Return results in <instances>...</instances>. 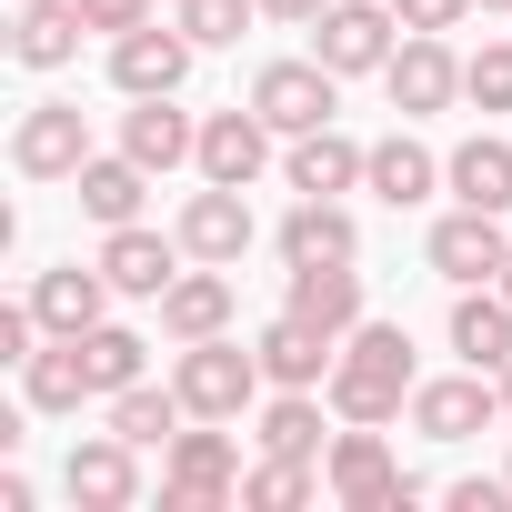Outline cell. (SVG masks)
<instances>
[{"label": "cell", "instance_id": "7a4b0ae2", "mask_svg": "<svg viewBox=\"0 0 512 512\" xmlns=\"http://www.w3.org/2000/svg\"><path fill=\"white\" fill-rule=\"evenodd\" d=\"M262 352L251 342H231V332H211V342H181V362H171V392L191 402V422H241L251 402H262Z\"/></svg>", "mask_w": 512, "mask_h": 512}, {"label": "cell", "instance_id": "ffe728a7", "mask_svg": "<svg viewBox=\"0 0 512 512\" xmlns=\"http://www.w3.org/2000/svg\"><path fill=\"white\" fill-rule=\"evenodd\" d=\"M81 0H11V61L21 71H61V61H81Z\"/></svg>", "mask_w": 512, "mask_h": 512}, {"label": "cell", "instance_id": "603a6c76", "mask_svg": "<svg viewBox=\"0 0 512 512\" xmlns=\"http://www.w3.org/2000/svg\"><path fill=\"white\" fill-rule=\"evenodd\" d=\"M452 352H462L472 372H502V362H512V292H502V282H472V292L452 302Z\"/></svg>", "mask_w": 512, "mask_h": 512}, {"label": "cell", "instance_id": "74e56055", "mask_svg": "<svg viewBox=\"0 0 512 512\" xmlns=\"http://www.w3.org/2000/svg\"><path fill=\"white\" fill-rule=\"evenodd\" d=\"M332 0H262V21H322Z\"/></svg>", "mask_w": 512, "mask_h": 512}, {"label": "cell", "instance_id": "f35d334b", "mask_svg": "<svg viewBox=\"0 0 512 512\" xmlns=\"http://www.w3.org/2000/svg\"><path fill=\"white\" fill-rule=\"evenodd\" d=\"M492 382H502V422H512V362H502V372H492Z\"/></svg>", "mask_w": 512, "mask_h": 512}, {"label": "cell", "instance_id": "30bf717a", "mask_svg": "<svg viewBox=\"0 0 512 512\" xmlns=\"http://www.w3.org/2000/svg\"><path fill=\"white\" fill-rule=\"evenodd\" d=\"M422 262L452 282V292H472V282H502V262H512V241H502V211H442L432 221V241H422Z\"/></svg>", "mask_w": 512, "mask_h": 512}, {"label": "cell", "instance_id": "4fadbf2b", "mask_svg": "<svg viewBox=\"0 0 512 512\" xmlns=\"http://www.w3.org/2000/svg\"><path fill=\"white\" fill-rule=\"evenodd\" d=\"M181 231H151V221H121L111 241H101V272H111V292L121 302H161L171 282H181Z\"/></svg>", "mask_w": 512, "mask_h": 512}, {"label": "cell", "instance_id": "4316f807", "mask_svg": "<svg viewBox=\"0 0 512 512\" xmlns=\"http://www.w3.org/2000/svg\"><path fill=\"white\" fill-rule=\"evenodd\" d=\"M71 191H81V211H91V221H101V231H121V221H141V201H151V171H141V161H131V151H111V161H101V151H91V161H81V181H71Z\"/></svg>", "mask_w": 512, "mask_h": 512}, {"label": "cell", "instance_id": "ba28073f", "mask_svg": "<svg viewBox=\"0 0 512 512\" xmlns=\"http://www.w3.org/2000/svg\"><path fill=\"white\" fill-rule=\"evenodd\" d=\"M382 91H392L402 121L452 111V101H462V61H452V41H442V31H402V51L382 61Z\"/></svg>", "mask_w": 512, "mask_h": 512}, {"label": "cell", "instance_id": "e0dca14e", "mask_svg": "<svg viewBox=\"0 0 512 512\" xmlns=\"http://www.w3.org/2000/svg\"><path fill=\"white\" fill-rule=\"evenodd\" d=\"M171 231H181L191 262H221V272H231L241 251H251V201H241L231 181H201V191L181 201V221H171Z\"/></svg>", "mask_w": 512, "mask_h": 512}, {"label": "cell", "instance_id": "484cf974", "mask_svg": "<svg viewBox=\"0 0 512 512\" xmlns=\"http://www.w3.org/2000/svg\"><path fill=\"white\" fill-rule=\"evenodd\" d=\"M282 262H362V221L342 211V201H292V221H282Z\"/></svg>", "mask_w": 512, "mask_h": 512}, {"label": "cell", "instance_id": "8d00e7d4", "mask_svg": "<svg viewBox=\"0 0 512 512\" xmlns=\"http://www.w3.org/2000/svg\"><path fill=\"white\" fill-rule=\"evenodd\" d=\"M442 502H452V512H502V502H512V472H502V482H452Z\"/></svg>", "mask_w": 512, "mask_h": 512}, {"label": "cell", "instance_id": "f546056e", "mask_svg": "<svg viewBox=\"0 0 512 512\" xmlns=\"http://www.w3.org/2000/svg\"><path fill=\"white\" fill-rule=\"evenodd\" d=\"M322 482H332L322 462H282V452H262V472H241V512H302Z\"/></svg>", "mask_w": 512, "mask_h": 512}, {"label": "cell", "instance_id": "8fae6325", "mask_svg": "<svg viewBox=\"0 0 512 512\" xmlns=\"http://www.w3.org/2000/svg\"><path fill=\"white\" fill-rule=\"evenodd\" d=\"M502 422V382L492 372H452V382H412V432L422 442H472V432H492Z\"/></svg>", "mask_w": 512, "mask_h": 512}, {"label": "cell", "instance_id": "44dd1931", "mask_svg": "<svg viewBox=\"0 0 512 512\" xmlns=\"http://www.w3.org/2000/svg\"><path fill=\"white\" fill-rule=\"evenodd\" d=\"M151 312H161L171 342H211V332H231V272H221V262H191Z\"/></svg>", "mask_w": 512, "mask_h": 512}, {"label": "cell", "instance_id": "52a82bcc", "mask_svg": "<svg viewBox=\"0 0 512 512\" xmlns=\"http://www.w3.org/2000/svg\"><path fill=\"white\" fill-rule=\"evenodd\" d=\"M191 31L181 21H141V31H111V91L121 101H151V91H181L191 81Z\"/></svg>", "mask_w": 512, "mask_h": 512}, {"label": "cell", "instance_id": "83f0119b", "mask_svg": "<svg viewBox=\"0 0 512 512\" xmlns=\"http://www.w3.org/2000/svg\"><path fill=\"white\" fill-rule=\"evenodd\" d=\"M442 191H452V201H472V211H512V141L472 131V141L442 161Z\"/></svg>", "mask_w": 512, "mask_h": 512}, {"label": "cell", "instance_id": "5bb4252c", "mask_svg": "<svg viewBox=\"0 0 512 512\" xmlns=\"http://www.w3.org/2000/svg\"><path fill=\"white\" fill-rule=\"evenodd\" d=\"M272 141H282V131H272L262 111H251V101H231V111H211V121H201V161H191V171H201V181L251 191V181L272 171Z\"/></svg>", "mask_w": 512, "mask_h": 512}, {"label": "cell", "instance_id": "ab89813d", "mask_svg": "<svg viewBox=\"0 0 512 512\" xmlns=\"http://www.w3.org/2000/svg\"><path fill=\"white\" fill-rule=\"evenodd\" d=\"M472 11H512V0H472Z\"/></svg>", "mask_w": 512, "mask_h": 512}, {"label": "cell", "instance_id": "6da1fadb", "mask_svg": "<svg viewBox=\"0 0 512 512\" xmlns=\"http://www.w3.org/2000/svg\"><path fill=\"white\" fill-rule=\"evenodd\" d=\"M322 392H332V422H402L412 412V332L402 322H362Z\"/></svg>", "mask_w": 512, "mask_h": 512}, {"label": "cell", "instance_id": "9c48e42d", "mask_svg": "<svg viewBox=\"0 0 512 512\" xmlns=\"http://www.w3.org/2000/svg\"><path fill=\"white\" fill-rule=\"evenodd\" d=\"M81 161H91L81 101H31L21 131H11V171H21V181H81Z\"/></svg>", "mask_w": 512, "mask_h": 512}, {"label": "cell", "instance_id": "8992f818", "mask_svg": "<svg viewBox=\"0 0 512 512\" xmlns=\"http://www.w3.org/2000/svg\"><path fill=\"white\" fill-rule=\"evenodd\" d=\"M392 51H402V11H392V0H332V11L312 21V61H332L342 81L382 71Z\"/></svg>", "mask_w": 512, "mask_h": 512}, {"label": "cell", "instance_id": "d590c367", "mask_svg": "<svg viewBox=\"0 0 512 512\" xmlns=\"http://www.w3.org/2000/svg\"><path fill=\"white\" fill-rule=\"evenodd\" d=\"M151 11H161V0H81V21H91V31H141Z\"/></svg>", "mask_w": 512, "mask_h": 512}, {"label": "cell", "instance_id": "5b68a950", "mask_svg": "<svg viewBox=\"0 0 512 512\" xmlns=\"http://www.w3.org/2000/svg\"><path fill=\"white\" fill-rule=\"evenodd\" d=\"M251 111H262L282 141H302V131H322L342 111V71L332 61H262L251 71Z\"/></svg>", "mask_w": 512, "mask_h": 512}, {"label": "cell", "instance_id": "1f68e13d", "mask_svg": "<svg viewBox=\"0 0 512 512\" xmlns=\"http://www.w3.org/2000/svg\"><path fill=\"white\" fill-rule=\"evenodd\" d=\"M181 422H191V402H181V392H151V382L111 392V432H121V442H141V452H151V442H171Z\"/></svg>", "mask_w": 512, "mask_h": 512}, {"label": "cell", "instance_id": "3957f363", "mask_svg": "<svg viewBox=\"0 0 512 512\" xmlns=\"http://www.w3.org/2000/svg\"><path fill=\"white\" fill-rule=\"evenodd\" d=\"M322 472H332V502L342 512H412L422 502V482L382 452V422H342L332 452H322Z\"/></svg>", "mask_w": 512, "mask_h": 512}, {"label": "cell", "instance_id": "2e32d148", "mask_svg": "<svg viewBox=\"0 0 512 512\" xmlns=\"http://www.w3.org/2000/svg\"><path fill=\"white\" fill-rule=\"evenodd\" d=\"M121 151L161 181V171H181V161H201V121L181 111V91H151V101H131L121 111Z\"/></svg>", "mask_w": 512, "mask_h": 512}, {"label": "cell", "instance_id": "7402d4cb", "mask_svg": "<svg viewBox=\"0 0 512 512\" xmlns=\"http://www.w3.org/2000/svg\"><path fill=\"white\" fill-rule=\"evenodd\" d=\"M111 302H121V292H111V272H101V262H91V272H81V262H61V272H41V282H31L41 332H91Z\"/></svg>", "mask_w": 512, "mask_h": 512}, {"label": "cell", "instance_id": "836d02e7", "mask_svg": "<svg viewBox=\"0 0 512 512\" xmlns=\"http://www.w3.org/2000/svg\"><path fill=\"white\" fill-rule=\"evenodd\" d=\"M462 101H482V111H512V41H482V51L462 61Z\"/></svg>", "mask_w": 512, "mask_h": 512}, {"label": "cell", "instance_id": "4dcf8cb0", "mask_svg": "<svg viewBox=\"0 0 512 512\" xmlns=\"http://www.w3.org/2000/svg\"><path fill=\"white\" fill-rule=\"evenodd\" d=\"M81 362H91V392L111 402V392H131V382H141L151 342H141V332H121V322H91V332H81Z\"/></svg>", "mask_w": 512, "mask_h": 512}, {"label": "cell", "instance_id": "d6986e66", "mask_svg": "<svg viewBox=\"0 0 512 512\" xmlns=\"http://www.w3.org/2000/svg\"><path fill=\"white\" fill-rule=\"evenodd\" d=\"M282 312H302V322H322L332 342H352V332H362V272H352V262H292Z\"/></svg>", "mask_w": 512, "mask_h": 512}, {"label": "cell", "instance_id": "e575fe53", "mask_svg": "<svg viewBox=\"0 0 512 512\" xmlns=\"http://www.w3.org/2000/svg\"><path fill=\"white\" fill-rule=\"evenodd\" d=\"M392 11H402V31H462L472 0H392Z\"/></svg>", "mask_w": 512, "mask_h": 512}, {"label": "cell", "instance_id": "60d3db41", "mask_svg": "<svg viewBox=\"0 0 512 512\" xmlns=\"http://www.w3.org/2000/svg\"><path fill=\"white\" fill-rule=\"evenodd\" d=\"M502 292H512V262H502Z\"/></svg>", "mask_w": 512, "mask_h": 512}, {"label": "cell", "instance_id": "f1b7e54d", "mask_svg": "<svg viewBox=\"0 0 512 512\" xmlns=\"http://www.w3.org/2000/svg\"><path fill=\"white\" fill-rule=\"evenodd\" d=\"M262 452H282V462H322L332 452V432H322V392H272L262 402V432H251Z\"/></svg>", "mask_w": 512, "mask_h": 512}, {"label": "cell", "instance_id": "9a60e30c", "mask_svg": "<svg viewBox=\"0 0 512 512\" xmlns=\"http://www.w3.org/2000/svg\"><path fill=\"white\" fill-rule=\"evenodd\" d=\"M251 352H262L272 392H322V382H332V362H342V342H332L322 322H302V312L262 322V332H251Z\"/></svg>", "mask_w": 512, "mask_h": 512}, {"label": "cell", "instance_id": "277c9868", "mask_svg": "<svg viewBox=\"0 0 512 512\" xmlns=\"http://www.w3.org/2000/svg\"><path fill=\"white\" fill-rule=\"evenodd\" d=\"M221 502H241L231 432H171L161 442V512H221Z\"/></svg>", "mask_w": 512, "mask_h": 512}, {"label": "cell", "instance_id": "cb8c5ba5", "mask_svg": "<svg viewBox=\"0 0 512 512\" xmlns=\"http://www.w3.org/2000/svg\"><path fill=\"white\" fill-rule=\"evenodd\" d=\"M362 191H372V201H392V211H412V201H432V191H442V161H432L412 131H392V141H372Z\"/></svg>", "mask_w": 512, "mask_h": 512}, {"label": "cell", "instance_id": "d4e9b609", "mask_svg": "<svg viewBox=\"0 0 512 512\" xmlns=\"http://www.w3.org/2000/svg\"><path fill=\"white\" fill-rule=\"evenodd\" d=\"M21 402H31V412H81V402H101V392H91V362H81V332H51V352L21 362Z\"/></svg>", "mask_w": 512, "mask_h": 512}, {"label": "cell", "instance_id": "ac0fdd59", "mask_svg": "<svg viewBox=\"0 0 512 512\" xmlns=\"http://www.w3.org/2000/svg\"><path fill=\"white\" fill-rule=\"evenodd\" d=\"M362 161H372V141H352V131H302L292 151H282V181L292 191H312V201H342V191H362Z\"/></svg>", "mask_w": 512, "mask_h": 512}, {"label": "cell", "instance_id": "d6a6232c", "mask_svg": "<svg viewBox=\"0 0 512 512\" xmlns=\"http://www.w3.org/2000/svg\"><path fill=\"white\" fill-rule=\"evenodd\" d=\"M251 11H262V0H171V21H181L201 51H231V41L251 31Z\"/></svg>", "mask_w": 512, "mask_h": 512}, {"label": "cell", "instance_id": "7c38bea8", "mask_svg": "<svg viewBox=\"0 0 512 512\" xmlns=\"http://www.w3.org/2000/svg\"><path fill=\"white\" fill-rule=\"evenodd\" d=\"M61 492H71V512H131V502H141V442H121V432L71 442Z\"/></svg>", "mask_w": 512, "mask_h": 512}]
</instances>
